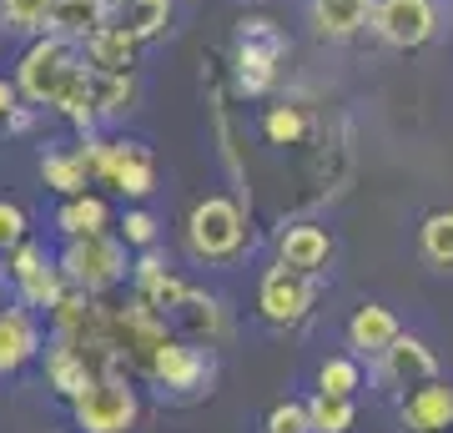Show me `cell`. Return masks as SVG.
I'll list each match as a JSON object with an SVG mask.
<instances>
[{
    "label": "cell",
    "mask_w": 453,
    "mask_h": 433,
    "mask_svg": "<svg viewBox=\"0 0 453 433\" xmlns=\"http://www.w3.org/2000/svg\"><path fill=\"white\" fill-rule=\"evenodd\" d=\"M86 61H81V46H71L61 35H31V46L20 50L16 61V97L35 112H56L61 97L81 81Z\"/></svg>",
    "instance_id": "1"
},
{
    "label": "cell",
    "mask_w": 453,
    "mask_h": 433,
    "mask_svg": "<svg viewBox=\"0 0 453 433\" xmlns=\"http://www.w3.org/2000/svg\"><path fill=\"white\" fill-rule=\"evenodd\" d=\"M76 146H81L91 182L121 192L127 202H146L157 192V157H151V146L127 142V136H101V131H81Z\"/></svg>",
    "instance_id": "2"
},
{
    "label": "cell",
    "mask_w": 453,
    "mask_h": 433,
    "mask_svg": "<svg viewBox=\"0 0 453 433\" xmlns=\"http://www.w3.org/2000/svg\"><path fill=\"white\" fill-rule=\"evenodd\" d=\"M247 227L252 222H247V207L237 197L211 192L202 202H192V212H187V252L196 262H237L252 242Z\"/></svg>",
    "instance_id": "3"
},
{
    "label": "cell",
    "mask_w": 453,
    "mask_h": 433,
    "mask_svg": "<svg viewBox=\"0 0 453 433\" xmlns=\"http://www.w3.org/2000/svg\"><path fill=\"white\" fill-rule=\"evenodd\" d=\"M56 267H61L65 288L76 292H111L116 282H127L131 277V247L116 232H91V237H71L65 242V252L56 257Z\"/></svg>",
    "instance_id": "4"
},
{
    "label": "cell",
    "mask_w": 453,
    "mask_h": 433,
    "mask_svg": "<svg viewBox=\"0 0 453 433\" xmlns=\"http://www.w3.org/2000/svg\"><path fill=\"white\" fill-rule=\"evenodd\" d=\"M288 56V35L277 31L273 16L237 20V56H232V91L237 97H267L277 86V66Z\"/></svg>",
    "instance_id": "5"
},
{
    "label": "cell",
    "mask_w": 453,
    "mask_h": 433,
    "mask_svg": "<svg viewBox=\"0 0 453 433\" xmlns=\"http://www.w3.org/2000/svg\"><path fill=\"white\" fill-rule=\"evenodd\" d=\"M71 418L81 433H131L142 418V398L127 373H101L81 398H71Z\"/></svg>",
    "instance_id": "6"
},
{
    "label": "cell",
    "mask_w": 453,
    "mask_h": 433,
    "mask_svg": "<svg viewBox=\"0 0 453 433\" xmlns=\"http://www.w3.org/2000/svg\"><path fill=\"white\" fill-rule=\"evenodd\" d=\"M142 373L162 388V393H172V398H202V393L211 388V378H217V363H211V353L202 348V343L166 337Z\"/></svg>",
    "instance_id": "7"
},
{
    "label": "cell",
    "mask_w": 453,
    "mask_h": 433,
    "mask_svg": "<svg viewBox=\"0 0 453 433\" xmlns=\"http://www.w3.org/2000/svg\"><path fill=\"white\" fill-rule=\"evenodd\" d=\"M166 337H172L166 313H157L146 298H136V292H131L127 307H111V343H116V358H121V368H127V373L131 368L142 373Z\"/></svg>",
    "instance_id": "8"
},
{
    "label": "cell",
    "mask_w": 453,
    "mask_h": 433,
    "mask_svg": "<svg viewBox=\"0 0 453 433\" xmlns=\"http://www.w3.org/2000/svg\"><path fill=\"white\" fill-rule=\"evenodd\" d=\"M5 273H11V288L20 292V307H31V313H50V307L61 303L65 292V277L56 267V257L41 247V242H20L5 252Z\"/></svg>",
    "instance_id": "9"
},
{
    "label": "cell",
    "mask_w": 453,
    "mask_h": 433,
    "mask_svg": "<svg viewBox=\"0 0 453 433\" xmlns=\"http://www.w3.org/2000/svg\"><path fill=\"white\" fill-rule=\"evenodd\" d=\"M368 31L393 50H423L438 35V0H372Z\"/></svg>",
    "instance_id": "10"
},
{
    "label": "cell",
    "mask_w": 453,
    "mask_h": 433,
    "mask_svg": "<svg viewBox=\"0 0 453 433\" xmlns=\"http://www.w3.org/2000/svg\"><path fill=\"white\" fill-rule=\"evenodd\" d=\"M312 303H318V277L308 273H292V267H267L257 282V313L273 328H297V322H308Z\"/></svg>",
    "instance_id": "11"
},
{
    "label": "cell",
    "mask_w": 453,
    "mask_h": 433,
    "mask_svg": "<svg viewBox=\"0 0 453 433\" xmlns=\"http://www.w3.org/2000/svg\"><path fill=\"white\" fill-rule=\"evenodd\" d=\"M372 363H378V383L393 388V393H403V388H418L423 378H434V373H438L434 348H428L423 337H413V333H398L388 348H383V353L372 358Z\"/></svg>",
    "instance_id": "12"
},
{
    "label": "cell",
    "mask_w": 453,
    "mask_h": 433,
    "mask_svg": "<svg viewBox=\"0 0 453 433\" xmlns=\"http://www.w3.org/2000/svg\"><path fill=\"white\" fill-rule=\"evenodd\" d=\"M398 418H403L408 433H449L453 429V383L438 378V373L423 378V383L403 398Z\"/></svg>",
    "instance_id": "13"
},
{
    "label": "cell",
    "mask_w": 453,
    "mask_h": 433,
    "mask_svg": "<svg viewBox=\"0 0 453 433\" xmlns=\"http://www.w3.org/2000/svg\"><path fill=\"white\" fill-rule=\"evenodd\" d=\"M277 262L292 267V273H308L318 277L333 262V232L318 222H292L277 232Z\"/></svg>",
    "instance_id": "14"
},
{
    "label": "cell",
    "mask_w": 453,
    "mask_h": 433,
    "mask_svg": "<svg viewBox=\"0 0 453 433\" xmlns=\"http://www.w3.org/2000/svg\"><path fill=\"white\" fill-rule=\"evenodd\" d=\"M41 353V322L31 307H0V378L20 373Z\"/></svg>",
    "instance_id": "15"
},
{
    "label": "cell",
    "mask_w": 453,
    "mask_h": 433,
    "mask_svg": "<svg viewBox=\"0 0 453 433\" xmlns=\"http://www.w3.org/2000/svg\"><path fill=\"white\" fill-rule=\"evenodd\" d=\"M81 61L91 66V71H101V76H127V71H136V61H142V46L106 20V26H96V31L81 41Z\"/></svg>",
    "instance_id": "16"
},
{
    "label": "cell",
    "mask_w": 453,
    "mask_h": 433,
    "mask_svg": "<svg viewBox=\"0 0 453 433\" xmlns=\"http://www.w3.org/2000/svg\"><path fill=\"white\" fill-rule=\"evenodd\" d=\"M131 288H136V298H146V303L157 307V313H172V307L181 303L187 282L166 267V257L157 252V247H146V252L131 262Z\"/></svg>",
    "instance_id": "17"
},
{
    "label": "cell",
    "mask_w": 453,
    "mask_h": 433,
    "mask_svg": "<svg viewBox=\"0 0 453 433\" xmlns=\"http://www.w3.org/2000/svg\"><path fill=\"white\" fill-rule=\"evenodd\" d=\"M368 16H372V0H308L312 31L323 41H338V46L368 31Z\"/></svg>",
    "instance_id": "18"
},
{
    "label": "cell",
    "mask_w": 453,
    "mask_h": 433,
    "mask_svg": "<svg viewBox=\"0 0 453 433\" xmlns=\"http://www.w3.org/2000/svg\"><path fill=\"white\" fill-rule=\"evenodd\" d=\"M106 20H111L116 31H127L136 46H151L172 26V0H111Z\"/></svg>",
    "instance_id": "19"
},
{
    "label": "cell",
    "mask_w": 453,
    "mask_h": 433,
    "mask_svg": "<svg viewBox=\"0 0 453 433\" xmlns=\"http://www.w3.org/2000/svg\"><path fill=\"white\" fill-rule=\"evenodd\" d=\"M56 232L65 242L71 237H91V232H111V202L101 192H76V197H61V207H56Z\"/></svg>",
    "instance_id": "20"
},
{
    "label": "cell",
    "mask_w": 453,
    "mask_h": 433,
    "mask_svg": "<svg viewBox=\"0 0 453 433\" xmlns=\"http://www.w3.org/2000/svg\"><path fill=\"white\" fill-rule=\"evenodd\" d=\"M96 378H101V373H96V363H91L86 353L65 348V343H50V348H46V383L56 388L65 403L81 398V393L96 383Z\"/></svg>",
    "instance_id": "21"
},
{
    "label": "cell",
    "mask_w": 453,
    "mask_h": 433,
    "mask_svg": "<svg viewBox=\"0 0 453 433\" xmlns=\"http://www.w3.org/2000/svg\"><path fill=\"white\" fill-rule=\"evenodd\" d=\"M398 333H403V328H398V318H393L383 303H363L353 318H348V343H353L357 358H378Z\"/></svg>",
    "instance_id": "22"
},
{
    "label": "cell",
    "mask_w": 453,
    "mask_h": 433,
    "mask_svg": "<svg viewBox=\"0 0 453 433\" xmlns=\"http://www.w3.org/2000/svg\"><path fill=\"white\" fill-rule=\"evenodd\" d=\"M106 0H50V20H46V35H61L71 46H81L86 35L106 26Z\"/></svg>",
    "instance_id": "23"
},
{
    "label": "cell",
    "mask_w": 453,
    "mask_h": 433,
    "mask_svg": "<svg viewBox=\"0 0 453 433\" xmlns=\"http://www.w3.org/2000/svg\"><path fill=\"white\" fill-rule=\"evenodd\" d=\"M166 318H177V322H187L192 328V337L202 343H217V337H226V313H222V303L211 298V292H202V288H192L187 282V292H181V303L166 313Z\"/></svg>",
    "instance_id": "24"
},
{
    "label": "cell",
    "mask_w": 453,
    "mask_h": 433,
    "mask_svg": "<svg viewBox=\"0 0 453 433\" xmlns=\"http://www.w3.org/2000/svg\"><path fill=\"white\" fill-rule=\"evenodd\" d=\"M41 182H46L56 197H76L91 187V172H86V157L81 146H56L41 157Z\"/></svg>",
    "instance_id": "25"
},
{
    "label": "cell",
    "mask_w": 453,
    "mask_h": 433,
    "mask_svg": "<svg viewBox=\"0 0 453 433\" xmlns=\"http://www.w3.org/2000/svg\"><path fill=\"white\" fill-rule=\"evenodd\" d=\"M91 97H96V121H121L136 112V71L127 76H101L91 71Z\"/></svg>",
    "instance_id": "26"
},
{
    "label": "cell",
    "mask_w": 453,
    "mask_h": 433,
    "mask_svg": "<svg viewBox=\"0 0 453 433\" xmlns=\"http://www.w3.org/2000/svg\"><path fill=\"white\" fill-rule=\"evenodd\" d=\"M418 252H423V262H434V267H443V273L453 267V212H449V207L423 217V227H418Z\"/></svg>",
    "instance_id": "27"
},
{
    "label": "cell",
    "mask_w": 453,
    "mask_h": 433,
    "mask_svg": "<svg viewBox=\"0 0 453 433\" xmlns=\"http://www.w3.org/2000/svg\"><path fill=\"white\" fill-rule=\"evenodd\" d=\"M308 423H312V433H353L357 408H353V398L312 393V398H308Z\"/></svg>",
    "instance_id": "28"
},
{
    "label": "cell",
    "mask_w": 453,
    "mask_h": 433,
    "mask_svg": "<svg viewBox=\"0 0 453 433\" xmlns=\"http://www.w3.org/2000/svg\"><path fill=\"white\" fill-rule=\"evenodd\" d=\"M308 127H312L308 112H303V106H288V101L262 112V136H267L273 146H297L303 136H308Z\"/></svg>",
    "instance_id": "29"
},
{
    "label": "cell",
    "mask_w": 453,
    "mask_h": 433,
    "mask_svg": "<svg viewBox=\"0 0 453 433\" xmlns=\"http://www.w3.org/2000/svg\"><path fill=\"white\" fill-rule=\"evenodd\" d=\"M50 0H0V26L16 35H46Z\"/></svg>",
    "instance_id": "30"
},
{
    "label": "cell",
    "mask_w": 453,
    "mask_h": 433,
    "mask_svg": "<svg viewBox=\"0 0 453 433\" xmlns=\"http://www.w3.org/2000/svg\"><path fill=\"white\" fill-rule=\"evenodd\" d=\"M357 388H363V368H357V358H327L323 368H318V393L353 398Z\"/></svg>",
    "instance_id": "31"
},
{
    "label": "cell",
    "mask_w": 453,
    "mask_h": 433,
    "mask_svg": "<svg viewBox=\"0 0 453 433\" xmlns=\"http://www.w3.org/2000/svg\"><path fill=\"white\" fill-rule=\"evenodd\" d=\"M26 237H31V217H26V207L11 202V197H0V257L11 252V247H20Z\"/></svg>",
    "instance_id": "32"
},
{
    "label": "cell",
    "mask_w": 453,
    "mask_h": 433,
    "mask_svg": "<svg viewBox=\"0 0 453 433\" xmlns=\"http://www.w3.org/2000/svg\"><path fill=\"white\" fill-rule=\"evenodd\" d=\"M116 237L127 242V247H157V217H151V212L146 207H131L127 217H121V232H116Z\"/></svg>",
    "instance_id": "33"
},
{
    "label": "cell",
    "mask_w": 453,
    "mask_h": 433,
    "mask_svg": "<svg viewBox=\"0 0 453 433\" xmlns=\"http://www.w3.org/2000/svg\"><path fill=\"white\" fill-rule=\"evenodd\" d=\"M267 433H312V423H308V403H297V398L273 403V414H267Z\"/></svg>",
    "instance_id": "34"
},
{
    "label": "cell",
    "mask_w": 453,
    "mask_h": 433,
    "mask_svg": "<svg viewBox=\"0 0 453 433\" xmlns=\"http://www.w3.org/2000/svg\"><path fill=\"white\" fill-rule=\"evenodd\" d=\"M20 106V97H16V81H5L0 76V116H11Z\"/></svg>",
    "instance_id": "35"
},
{
    "label": "cell",
    "mask_w": 453,
    "mask_h": 433,
    "mask_svg": "<svg viewBox=\"0 0 453 433\" xmlns=\"http://www.w3.org/2000/svg\"><path fill=\"white\" fill-rule=\"evenodd\" d=\"M5 288H11V273H5V257H0V303H5Z\"/></svg>",
    "instance_id": "36"
},
{
    "label": "cell",
    "mask_w": 453,
    "mask_h": 433,
    "mask_svg": "<svg viewBox=\"0 0 453 433\" xmlns=\"http://www.w3.org/2000/svg\"><path fill=\"white\" fill-rule=\"evenodd\" d=\"M0 131H5V116H0Z\"/></svg>",
    "instance_id": "37"
},
{
    "label": "cell",
    "mask_w": 453,
    "mask_h": 433,
    "mask_svg": "<svg viewBox=\"0 0 453 433\" xmlns=\"http://www.w3.org/2000/svg\"><path fill=\"white\" fill-rule=\"evenodd\" d=\"M106 5H111V0H106Z\"/></svg>",
    "instance_id": "38"
}]
</instances>
